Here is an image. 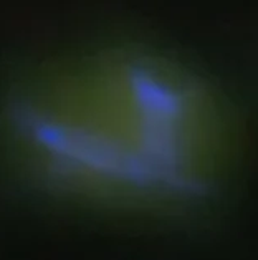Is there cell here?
Masks as SVG:
<instances>
[{"instance_id":"6da1fadb","label":"cell","mask_w":258,"mask_h":260,"mask_svg":"<svg viewBox=\"0 0 258 260\" xmlns=\"http://www.w3.org/2000/svg\"><path fill=\"white\" fill-rule=\"evenodd\" d=\"M39 133L68 174L148 206L204 194L229 146L212 93L146 55L115 56L66 77Z\"/></svg>"}]
</instances>
